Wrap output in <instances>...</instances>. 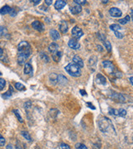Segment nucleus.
Listing matches in <instances>:
<instances>
[{"label": "nucleus", "instance_id": "nucleus-1", "mask_svg": "<svg viewBox=\"0 0 133 149\" xmlns=\"http://www.w3.org/2000/svg\"><path fill=\"white\" fill-rule=\"evenodd\" d=\"M18 50V56H17V61L19 64H24L26 59H28L31 54V47L30 44L25 42H20L17 47Z\"/></svg>", "mask_w": 133, "mask_h": 149}, {"label": "nucleus", "instance_id": "nucleus-2", "mask_svg": "<svg viewBox=\"0 0 133 149\" xmlns=\"http://www.w3.org/2000/svg\"><path fill=\"white\" fill-rule=\"evenodd\" d=\"M98 125L100 130L103 133H109L110 131H113L114 133H115V130L114 128V125L111 122V121L107 117H102L98 121Z\"/></svg>", "mask_w": 133, "mask_h": 149}, {"label": "nucleus", "instance_id": "nucleus-3", "mask_svg": "<svg viewBox=\"0 0 133 149\" xmlns=\"http://www.w3.org/2000/svg\"><path fill=\"white\" fill-rule=\"evenodd\" d=\"M65 71L67 72L70 76L74 77V78H77V77H79L81 75L80 68L74 62L69 63L68 65L65 66Z\"/></svg>", "mask_w": 133, "mask_h": 149}, {"label": "nucleus", "instance_id": "nucleus-4", "mask_svg": "<svg viewBox=\"0 0 133 149\" xmlns=\"http://www.w3.org/2000/svg\"><path fill=\"white\" fill-rule=\"evenodd\" d=\"M72 35L74 37L75 39H79L82 35H83V32L79 28V26H74L72 29Z\"/></svg>", "mask_w": 133, "mask_h": 149}, {"label": "nucleus", "instance_id": "nucleus-5", "mask_svg": "<svg viewBox=\"0 0 133 149\" xmlns=\"http://www.w3.org/2000/svg\"><path fill=\"white\" fill-rule=\"evenodd\" d=\"M109 12L110 14V16H113V17H120L122 16V11L117 8H111L109 9Z\"/></svg>", "mask_w": 133, "mask_h": 149}, {"label": "nucleus", "instance_id": "nucleus-6", "mask_svg": "<svg viewBox=\"0 0 133 149\" xmlns=\"http://www.w3.org/2000/svg\"><path fill=\"white\" fill-rule=\"evenodd\" d=\"M68 45L70 48L74 49V50H77L80 47L79 42H78V40L75 39V38H71V39H69V41L68 42Z\"/></svg>", "mask_w": 133, "mask_h": 149}, {"label": "nucleus", "instance_id": "nucleus-7", "mask_svg": "<svg viewBox=\"0 0 133 149\" xmlns=\"http://www.w3.org/2000/svg\"><path fill=\"white\" fill-rule=\"evenodd\" d=\"M32 27L34 29L39 31V32L44 30V26L43 25V24L41 23L39 20H34V22H33V23H32Z\"/></svg>", "mask_w": 133, "mask_h": 149}, {"label": "nucleus", "instance_id": "nucleus-8", "mask_svg": "<svg viewBox=\"0 0 133 149\" xmlns=\"http://www.w3.org/2000/svg\"><path fill=\"white\" fill-rule=\"evenodd\" d=\"M81 11H82L81 6H80V5H79V4L75 3H74V4L73 5V6L70 7V12H72V14H74V15L80 13Z\"/></svg>", "mask_w": 133, "mask_h": 149}, {"label": "nucleus", "instance_id": "nucleus-9", "mask_svg": "<svg viewBox=\"0 0 133 149\" xmlns=\"http://www.w3.org/2000/svg\"><path fill=\"white\" fill-rule=\"evenodd\" d=\"M102 65L104 66V69H109L110 72H113L114 70V65L111 61H109V60H104L102 62Z\"/></svg>", "mask_w": 133, "mask_h": 149}, {"label": "nucleus", "instance_id": "nucleus-10", "mask_svg": "<svg viewBox=\"0 0 133 149\" xmlns=\"http://www.w3.org/2000/svg\"><path fill=\"white\" fill-rule=\"evenodd\" d=\"M73 61L75 64H77L79 67L81 69L84 66V64H83V61H82V59L81 57H79V56H74V58H73Z\"/></svg>", "mask_w": 133, "mask_h": 149}, {"label": "nucleus", "instance_id": "nucleus-11", "mask_svg": "<svg viewBox=\"0 0 133 149\" xmlns=\"http://www.w3.org/2000/svg\"><path fill=\"white\" fill-rule=\"evenodd\" d=\"M58 48H59V46H58V44H57L56 42H52V43H51V44H50V45H49V47H48L49 51H50V52H52V54H54V53H56V52L59 51H58Z\"/></svg>", "mask_w": 133, "mask_h": 149}, {"label": "nucleus", "instance_id": "nucleus-12", "mask_svg": "<svg viewBox=\"0 0 133 149\" xmlns=\"http://www.w3.org/2000/svg\"><path fill=\"white\" fill-rule=\"evenodd\" d=\"M68 82V80L67 78H65V76L63 75H57V83H59L60 85H65L66 83Z\"/></svg>", "mask_w": 133, "mask_h": 149}, {"label": "nucleus", "instance_id": "nucleus-13", "mask_svg": "<svg viewBox=\"0 0 133 149\" xmlns=\"http://www.w3.org/2000/svg\"><path fill=\"white\" fill-rule=\"evenodd\" d=\"M50 36H51V38L55 41L58 40L59 38H60L59 32L57 30H56V29H51V30H50Z\"/></svg>", "mask_w": 133, "mask_h": 149}, {"label": "nucleus", "instance_id": "nucleus-14", "mask_svg": "<svg viewBox=\"0 0 133 149\" xmlns=\"http://www.w3.org/2000/svg\"><path fill=\"white\" fill-rule=\"evenodd\" d=\"M66 5L65 1H62V0H57L55 3V8L57 10H61Z\"/></svg>", "mask_w": 133, "mask_h": 149}, {"label": "nucleus", "instance_id": "nucleus-15", "mask_svg": "<svg viewBox=\"0 0 133 149\" xmlns=\"http://www.w3.org/2000/svg\"><path fill=\"white\" fill-rule=\"evenodd\" d=\"M24 73L25 74H32L33 73V68L32 65L29 63H26L24 67Z\"/></svg>", "mask_w": 133, "mask_h": 149}, {"label": "nucleus", "instance_id": "nucleus-16", "mask_svg": "<svg viewBox=\"0 0 133 149\" xmlns=\"http://www.w3.org/2000/svg\"><path fill=\"white\" fill-rule=\"evenodd\" d=\"M113 99L116 101H120V102H124L125 101V98L121 95V94H117V93H114V95L111 96Z\"/></svg>", "mask_w": 133, "mask_h": 149}, {"label": "nucleus", "instance_id": "nucleus-17", "mask_svg": "<svg viewBox=\"0 0 133 149\" xmlns=\"http://www.w3.org/2000/svg\"><path fill=\"white\" fill-rule=\"evenodd\" d=\"M96 81L100 84H102V85H105L106 84V79H105L104 77L101 74V73H98L96 76Z\"/></svg>", "mask_w": 133, "mask_h": 149}, {"label": "nucleus", "instance_id": "nucleus-18", "mask_svg": "<svg viewBox=\"0 0 133 149\" xmlns=\"http://www.w3.org/2000/svg\"><path fill=\"white\" fill-rule=\"evenodd\" d=\"M60 30L61 31L63 34H65L68 31V25L66 23V21H61V23L60 25Z\"/></svg>", "mask_w": 133, "mask_h": 149}, {"label": "nucleus", "instance_id": "nucleus-19", "mask_svg": "<svg viewBox=\"0 0 133 149\" xmlns=\"http://www.w3.org/2000/svg\"><path fill=\"white\" fill-rule=\"evenodd\" d=\"M62 56V52L61 51H57L56 53H54L52 54V59L54 61H56V62H58L59 60L60 59V58H61Z\"/></svg>", "mask_w": 133, "mask_h": 149}, {"label": "nucleus", "instance_id": "nucleus-20", "mask_svg": "<svg viewBox=\"0 0 133 149\" xmlns=\"http://www.w3.org/2000/svg\"><path fill=\"white\" fill-rule=\"evenodd\" d=\"M11 8L9 6H8V5H6V6L3 7L1 9H0V13H1L2 15H6V14H8L10 13L11 12Z\"/></svg>", "mask_w": 133, "mask_h": 149}, {"label": "nucleus", "instance_id": "nucleus-21", "mask_svg": "<svg viewBox=\"0 0 133 149\" xmlns=\"http://www.w3.org/2000/svg\"><path fill=\"white\" fill-rule=\"evenodd\" d=\"M13 93V88L12 86H10V88H9V90L6 92V93H4L3 95V97L4 99H8L9 97H11V95H12V94Z\"/></svg>", "mask_w": 133, "mask_h": 149}, {"label": "nucleus", "instance_id": "nucleus-22", "mask_svg": "<svg viewBox=\"0 0 133 149\" xmlns=\"http://www.w3.org/2000/svg\"><path fill=\"white\" fill-rule=\"evenodd\" d=\"M131 20L130 18V16L129 15H127L125 16V18H123V19H120L118 20V22L121 24V25H126L127 22H129V20Z\"/></svg>", "mask_w": 133, "mask_h": 149}, {"label": "nucleus", "instance_id": "nucleus-23", "mask_svg": "<svg viewBox=\"0 0 133 149\" xmlns=\"http://www.w3.org/2000/svg\"><path fill=\"white\" fill-rule=\"evenodd\" d=\"M109 29L113 30L114 32H116V31H119L121 29V26L119 25H117V24H113L109 26Z\"/></svg>", "mask_w": 133, "mask_h": 149}, {"label": "nucleus", "instance_id": "nucleus-24", "mask_svg": "<svg viewBox=\"0 0 133 149\" xmlns=\"http://www.w3.org/2000/svg\"><path fill=\"white\" fill-rule=\"evenodd\" d=\"M15 87H16V89L18 91H24L25 89V86L20 83V82H16V83H15Z\"/></svg>", "mask_w": 133, "mask_h": 149}, {"label": "nucleus", "instance_id": "nucleus-25", "mask_svg": "<svg viewBox=\"0 0 133 149\" xmlns=\"http://www.w3.org/2000/svg\"><path fill=\"white\" fill-rule=\"evenodd\" d=\"M21 135H22V136H23L25 139L29 140V141L31 140V137H30V134L27 131H21Z\"/></svg>", "mask_w": 133, "mask_h": 149}, {"label": "nucleus", "instance_id": "nucleus-26", "mask_svg": "<svg viewBox=\"0 0 133 149\" xmlns=\"http://www.w3.org/2000/svg\"><path fill=\"white\" fill-rule=\"evenodd\" d=\"M127 115V111L125 109H118V116H119V117H125V116Z\"/></svg>", "mask_w": 133, "mask_h": 149}, {"label": "nucleus", "instance_id": "nucleus-27", "mask_svg": "<svg viewBox=\"0 0 133 149\" xmlns=\"http://www.w3.org/2000/svg\"><path fill=\"white\" fill-rule=\"evenodd\" d=\"M13 112H14V113H15V115H16V117H17V119H18V121H20V122H23V119H22V117H20V113H19V111L18 110H16V109H15V110H13Z\"/></svg>", "mask_w": 133, "mask_h": 149}, {"label": "nucleus", "instance_id": "nucleus-28", "mask_svg": "<svg viewBox=\"0 0 133 149\" xmlns=\"http://www.w3.org/2000/svg\"><path fill=\"white\" fill-rule=\"evenodd\" d=\"M104 47L105 48L107 49L108 51H111V49H112V47H111V44L109 41H104Z\"/></svg>", "mask_w": 133, "mask_h": 149}, {"label": "nucleus", "instance_id": "nucleus-29", "mask_svg": "<svg viewBox=\"0 0 133 149\" xmlns=\"http://www.w3.org/2000/svg\"><path fill=\"white\" fill-rule=\"evenodd\" d=\"M6 85V81L3 78H0V91H2Z\"/></svg>", "mask_w": 133, "mask_h": 149}, {"label": "nucleus", "instance_id": "nucleus-30", "mask_svg": "<svg viewBox=\"0 0 133 149\" xmlns=\"http://www.w3.org/2000/svg\"><path fill=\"white\" fill-rule=\"evenodd\" d=\"M75 148L76 149H87V147L84 144H82V143H77L75 145Z\"/></svg>", "mask_w": 133, "mask_h": 149}, {"label": "nucleus", "instance_id": "nucleus-31", "mask_svg": "<svg viewBox=\"0 0 133 149\" xmlns=\"http://www.w3.org/2000/svg\"><path fill=\"white\" fill-rule=\"evenodd\" d=\"M6 29L3 28V27L2 26H0V38H2L4 34H5V33H6Z\"/></svg>", "mask_w": 133, "mask_h": 149}, {"label": "nucleus", "instance_id": "nucleus-32", "mask_svg": "<svg viewBox=\"0 0 133 149\" xmlns=\"http://www.w3.org/2000/svg\"><path fill=\"white\" fill-rule=\"evenodd\" d=\"M0 59H1L2 61H3V62H6V63H8V57H7V56H6V55H5V54L2 55V56H0Z\"/></svg>", "mask_w": 133, "mask_h": 149}, {"label": "nucleus", "instance_id": "nucleus-33", "mask_svg": "<svg viewBox=\"0 0 133 149\" xmlns=\"http://www.w3.org/2000/svg\"><path fill=\"white\" fill-rule=\"evenodd\" d=\"M74 3L79 4V5H81V4H86L87 1H86V0H83V1H82V0H74Z\"/></svg>", "mask_w": 133, "mask_h": 149}, {"label": "nucleus", "instance_id": "nucleus-34", "mask_svg": "<svg viewBox=\"0 0 133 149\" xmlns=\"http://www.w3.org/2000/svg\"><path fill=\"white\" fill-rule=\"evenodd\" d=\"M114 34H115V36L117 37L118 38H123V34H121V33L118 32V31L114 32Z\"/></svg>", "mask_w": 133, "mask_h": 149}, {"label": "nucleus", "instance_id": "nucleus-35", "mask_svg": "<svg viewBox=\"0 0 133 149\" xmlns=\"http://www.w3.org/2000/svg\"><path fill=\"white\" fill-rule=\"evenodd\" d=\"M60 148L61 149H71L70 147L68 144H66V143H61V144H60Z\"/></svg>", "mask_w": 133, "mask_h": 149}, {"label": "nucleus", "instance_id": "nucleus-36", "mask_svg": "<svg viewBox=\"0 0 133 149\" xmlns=\"http://www.w3.org/2000/svg\"><path fill=\"white\" fill-rule=\"evenodd\" d=\"M5 144V139L0 135V146H4Z\"/></svg>", "mask_w": 133, "mask_h": 149}, {"label": "nucleus", "instance_id": "nucleus-37", "mask_svg": "<svg viewBox=\"0 0 133 149\" xmlns=\"http://www.w3.org/2000/svg\"><path fill=\"white\" fill-rule=\"evenodd\" d=\"M10 16H15L16 15V10L14 8H12L11 9V12H10Z\"/></svg>", "mask_w": 133, "mask_h": 149}, {"label": "nucleus", "instance_id": "nucleus-38", "mask_svg": "<svg viewBox=\"0 0 133 149\" xmlns=\"http://www.w3.org/2000/svg\"><path fill=\"white\" fill-rule=\"evenodd\" d=\"M45 3H46L47 5H51L52 1V0H50V1H49V0H45Z\"/></svg>", "mask_w": 133, "mask_h": 149}, {"label": "nucleus", "instance_id": "nucleus-39", "mask_svg": "<svg viewBox=\"0 0 133 149\" xmlns=\"http://www.w3.org/2000/svg\"><path fill=\"white\" fill-rule=\"evenodd\" d=\"M7 149H13V147H12V145L8 144V145L7 146Z\"/></svg>", "mask_w": 133, "mask_h": 149}, {"label": "nucleus", "instance_id": "nucleus-40", "mask_svg": "<svg viewBox=\"0 0 133 149\" xmlns=\"http://www.w3.org/2000/svg\"><path fill=\"white\" fill-rule=\"evenodd\" d=\"M2 55H3V50L1 47H0V56H1Z\"/></svg>", "mask_w": 133, "mask_h": 149}, {"label": "nucleus", "instance_id": "nucleus-41", "mask_svg": "<svg viewBox=\"0 0 133 149\" xmlns=\"http://www.w3.org/2000/svg\"><path fill=\"white\" fill-rule=\"evenodd\" d=\"M129 80H130L131 83V84H132V86H133V77H131V78H129Z\"/></svg>", "mask_w": 133, "mask_h": 149}, {"label": "nucleus", "instance_id": "nucleus-42", "mask_svg": "<svg viewBox=\"0 0 133 149\" xmlns=\"http://www.w3.org/2000/svg\"><path fill=\"white\" fill-rule=\"evenodd\" d=\"M33 2L34 3V5H36V4H38V3H40V1H39V0H38V1H33Z\"/></svg>", "mask_w": 133, "mask_h": 149}, {"label": "nucleus", "instance_id": "nucleus-43", "mask_svg": "<svg viewBox=\"0 0 133 149\" xmlns=\"http://www.w3.org/2000/svg\"><path fill=\"white\" fill-rule=\"evenodd\" d=\"M97 47L99 48V51H103V49H101V46H100V45H98V46H97Z\"/></svg>", "mask_w": 133, "mask_h": 149}, {"label": "nucleus", "instance_id": "nucleus-44", "mask_svg": "<svg viewBox=\"0 0 133 149\" xmlns=\"http://www.w3.org/2000/svg\"><path fill=\"white\" fill-rule=\"evenodd\" d=\"M80 92L82 93V95H86V92H85V91H80Z\"/></svg>", "mask_w": 133, "mask_h": 149}, {"label": "nucleus", "instance_id": "nucleus-45", "mask_svg": "<svg viewBox=\"0 0 133 149\" xmlns=\"http://www.w3.org/2000/svg\"><path fill=\"white\" fill-rule=\"evenodd\" d=\"M131 16H132V20H133V10H131Z\"/></svg>", "mask_w": 133, "mask_h": 149}, {"label": "nucleus", "instance_id": "nucleus-46", "mask_svg": "<svg viewBox=\"0 0 133 149\" xmlns=\"http://www.w3.org/2000/svg\"><path fill=\"white\" fill-rule=\"evenodd\" d=\"M108 2H109V1H102V3H107Z\"/></svg>", "mask_w": 133, "mask_h": 149}]
</instances>
